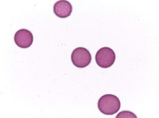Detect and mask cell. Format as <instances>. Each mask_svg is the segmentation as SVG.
I'll list each match as a JSON object with an SVG mask.
<instances>
[{"instance_id": "277c9868", "label": "cell", "mask_w": 159, "mask_h": 118, "mask_svg": "<svg viewBox=\"0 0 159 118\" xmlns=\"http://www.w3.org/2000/svg\"><path fill=\"white\" fill-rule=\"evenodd\" d=\"M15 42L21 48H28L33 42V35L30 31L26 29H20L18 31L14 37Z\"/></svg>"}, {"instance_id": "7a4b0ae2", "label": "cell", "mask_w": 159, "mask_h": 118, "mask_svg": "<svg viewBox=\"0 0 159 118\" xmlns=\"http://www.w3.org/2000/svg\"><path fill=\"white\" fill-rule=\"evenodd\" d=\"M95 59L97 64L100 67L108 68L114 64L116 60V55L111 48L104 47L97 52Z\"/></svg>"}, {"instance_id": "5b68a950", "label": "cell", "mask_w": 159, "mask_h": 118, "mask_svg": "<svg viewBox=\"0 0 159 118\" xmlns=\"http://www.w3.org/2000/svg\"><path fill=\"white\" fill-rule=\"evenodd\" d=\"M72 10V6L67 1H59L54 6L55 14L60 18H66L70 16Z\"/></svg>"}, {"instance_id": "3957f363", "label": "cell", "mask_w": 159, "mask_h": 118, "mask_svg": "<svg viewBox=\"0 0 159 118\" xmlns=\"http://www.w3.org/2000/svg\"><path fill=\"white\" fill-rule=\"evenodd\" d=\"M71 60L73 64L77 68H85L91 63V55L87 48L79 47L73 51Z\"/></svg>"}, {"instance_id": "6da1fadb", "label": "cell", "mask_w": 159, "mask_h": 118, "mask_svg": "<svg viewBox=\"0 0 159 118\" xmlns=\"http://www.w3.org/2000/svg\"><path fill=\"white\" fill-rule=\"evenodd\" d=\"M98 107L100 111L104 115H113L120 109V101L116 95H105L98 101Z\"/></svg>"}]
</instances>
